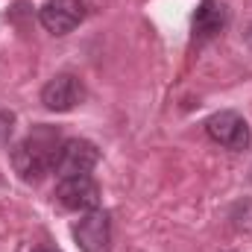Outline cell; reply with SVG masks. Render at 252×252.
I'll list each match as a JSON object with an SVG mask.
<instances>
[{"label":"cell","instance_id":"cell-3","mask_svg":"<svg viewBox=\"0 0 252 252\" xmlns=\"http://www.w3.org/2000/svg\"><path fill=\"white\" fill-rule=\"evenodd\" d=\"M205 132H208V138L214 144H220L226 150H247L250 147V124L232 109L214 112L205 121Z\"/></svg>","mask_w":252,"mask_h":252},{"label":"cell","instance_id":"cell-9","mask_svg":"<svg viewBox=\"0 0 252 252\" xmlns=\"http://www.w3.org/2000/svg\"><path fill=\"white\" fill-rule=\"evenodd\" d=\"M12 124H15V115L12 112H0V141H6L12 135Z\"/></svg>","mask_w":252,"mask_h":252},{"label":"cell","instance_id":"cell-4","mask_svg":"<svg viewBox=\"0 0 252 252\" xmlns=\"http://www.w3.org/2000/svg\"><path fill=\"white\" fill-rule=\"evenodd\" d=\"M73 241L82 252H109L112 250V217L109 211H85V217L73 226Z\"/></svg>","mask_w":252,"mask_h":252},{"label":"cell","instance_id":"cell-7","mask_svg":"<svg viewBox=\"0 0 252 252\" xmlns=\"http://www.w3.org/2000/svg\"><path fill=\"white\" fill-rule=\"evenodd\" d=\"M85 100V85L73 73H59L41 88V103L47 112H70Z\"/></svg>","mask_w":252,"mask_h":252},{"label":"cell","instance_id":"cell-2","mask_svg":"<svg viewBox=\"0 0 252 252\" xmlns=\"http://www.w3.org/2000/svg\"><path fill=\"white\" fill-rule=\"evenodd\" d=\"M100 161V150L85 141V138H67L59 147V156H56V164H53V173L59 176H79V173H91Z\"/></svg>","mask_w":252,"mask_h":252},{"label":"cell","instance_id":"cell-6","mask_svg":"<svg viewBox=\"0 0 252 252\" xmlns=\"http://www.w3.org/2000/svg\"><path fill=\"white\" fill-rule=\"evenodd\" d=\"M56 199L67 211H94L100 205V185L88 173L64 176L56 185Z\"/></svg>","mask_w":252,"mask_h":252},{"label":"cell","instance_id":"cell-1","mask_svg":"<svg viewBox=\"0 0 252 252\" xmlns=\"http://www.w3.org/2000/svg\"><path fill=\"white\" fill-rule=\"evenodd\" d=\"M59 147H62V132L56 126L38 124L24 141H18L15 150H12V167H15V173L24 182L44 179L53 170V164H56Z\"/></svg>","mask_w":252,"mask_h":252},{"label":"cell","instance_id":"cell-10","mask_svg":"<svg viewBox=\"0 0 252 252\" xmlns=\"http://www.w3.org/2000/svg\"><path fill=\"white\" fill-rule=\"evenodd\" d=\"M35 252H56V250H50V247H38Z\"/></svg>","mask_w":252,"mask_h":252},{"label":"cell","instance_id":"cell-5","mask_svg":"<svg viewBox=\"0 0 252 252\" xmlns=\"http://www.w3.org/2000/svg\"><path fill=\"white\" fill-rule=\"evenodd\" d=\"M88 15V6L82 0H47L38 9V21L47 32L53 35H67L73 32Z\"/></svg>","mask_w":252,"mask_h":252},{"label":"cell","instance_id":"cell-8","mask_svg":"<svg viewBox=\"0 0 252 252\" xmlns=\"http://www.w3.org/2000/svg\"><path fill=\"white\" fill-rule=\"evenodd\" d=\"M229 24V6L223 0H199L193 12V41L214 38Z\"/></svg>","mask_w":252,"mask_h":252}]
</instances>
